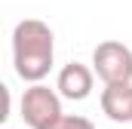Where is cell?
Returning a JSON list of instances; mask_svg holds the SVG:
<instances>
[{
  "mask_svg": "<svg viewBox=\"0 0 132 129\" xmlns=\"http://www.w3.org/2000/svg\"><path fill=\"white\" fill-rule=\"evenodd\" d=\"M52 129H95V126H92V120H86V117L74 114V117H62Z\"/></svg>",
  "mask_w": 132,
  "mask_h": 129,
  "instance_id": "obj_6",
  "label": "cell"
},
{
  "mask_svg": "<svg viewBox=\"0 0 132 129\" xmlns=\"http://www.w3.org/2000/svg\"><path fill=\"white\" fill-rule=\"evenodd\" d=\"M92 71L104 80V86L111 83H132V49L123 46L120 40H104L92 52Z\"/></svg>",
  "mask_w": 132,
  "mask_h": 129,
  "instance_id": "obj_3",
  "label": "cell"
},
{
  "mask_svg": "<svg viewBox=\"0 0 132 129\" xmlns=\"http://www.w3.org/2000/svg\"><path fill=\"white\" fill-rule=\"evenodd\" d=\"M92 83H95V71L92 68H86L80 62H71V64H65L59 71L55 89H59V95L71 98V101H83L92 92Z\"/></svg>",
  "mask_w": 132,
  "mask_h": 129,
  "instance_id": "obj_4",
  "label": "cell"
},
{
  "mask_svg": "<svg viewBox=\"0 0 132 129\" xmlns=\"http://www.w3.org/2000/svg\"><path fill=\"white\" fill-rule=\"evenodd\" d=\"M52 55H55V37L52 28L40 19H25L12 31V62L15 74L28 83H40L52 71Z\"/></svg>",
  "mask_w": 132,
  "mask_h": 129,
  "instance_id": "obj_1",
  "label": "cell"
},
{
  "mask_svg": "<svg viewBox=\"0 0 132 129\" xmlns=\"http://www.w3.org/2000/svg\"><path fill=\"white\" fill-rule=\"evenodd\" d=\"M101 111L114 123H132V83H111L101 89Z\"/></svg>",
  "mask_w": 132,
  "mask_h": 129,
  "instance_id": "obj_5",
  "label": "cell"
},
{
  "mask_svg": "<svg viewBox=\"0 0 132 129\" xmlns=\"http://www.w3.org/2000/svg\"><path fill=\"white\" fill-rule=\"evenodd\" d=\"M62 98L55 89L43 86V83H34L31 89H25L22 95V120L31 129H52L62 120Z\"/></svg>",
  "mask_w": 132,
  "mask_h": 129,
  "instance_id": "obj_2",
  "label": "cell"
}]
</instances>
